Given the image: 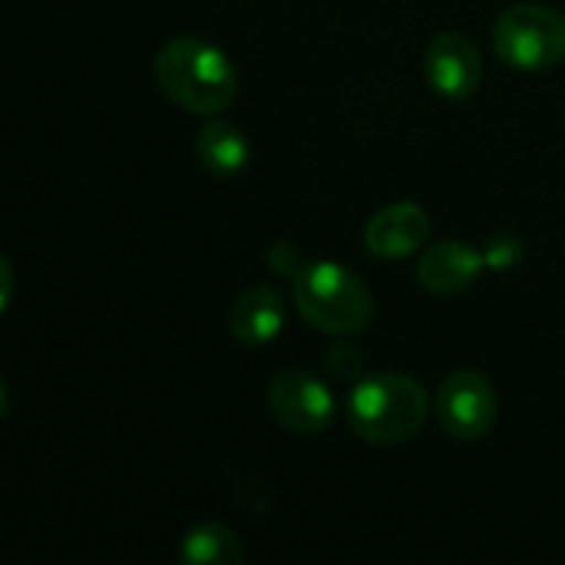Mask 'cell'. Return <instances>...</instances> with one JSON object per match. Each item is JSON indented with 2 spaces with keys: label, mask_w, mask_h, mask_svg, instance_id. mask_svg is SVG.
Returning <instances> with one entry per match:
<instances>
[{
  "label": "cell",
  "mask_w": 565,
  "mask_h": 565,
  "mask_svg": "<svg viewBox=\"0 0 565 565\" xmlns=\"http://www.w3.org/2000/svg\"><path fill=\"white\" fill-rule=\"evenodd\" d=\"M248 156H252L248 136L235 122H228V119L205 122L202 132H199V139H195V159H199V166L209 175H218V179L238 175L248 166Z\"/></svg>",
  "instance_id": "8fae6325"
},
{
  "label": "cell",
  "mask_w": 565,
  "mask_h": 565,
  "mask_svg": "<svg viewBox=\"0 0 565 565\" xmlns=\"http://www.w3.org/2000/svg\"><path fill=\"white\" fill-rule=\"evenodd\" d=\"M437 417L444 434H450L454 440H483L500 417L497 387L480 371H457L444 381L437 394Z\"/></svg>",
  "instance_id": "5b68a950"
},
{
  "label": "cell",
  "mask_w": 565,
  "mask_h": 565,
  "mask_svg": "<svg viewBox=\"0 0 565 565\" xmlns=\"http://www.w3.org/2000/svg\"><path fill=\"white\" fill-rule=\"evenodd\" d=\"M427 391L407 374H371L361 377L348 397L351 430L377 447L407 444L427 420Z\"/></svg>",
  "instance_id": "7a4b0ae2"
},
{
  "label": "cell",
  "mask_w": 565,
  "mask_h": 565,
  "mask_svg": "<svg viewBox=\"0 0 565 565\" xmlns=\"http://www.w3.org/2000/svg\"><path fill=\"white\" fill-rule=\"evenodd\" d=\"M430 235V218L420 205L414 202H397V205H387L381 209L367 228H364V245L371 255L377 258H407L414 255Z\"/></svg>",
  "instance_id": "ba28073f"
},
{
  "label": "cell",
  "mask_w": 565,
  "mask_h": 565,
  "mask_svg": "<svg viewBox=\"0 0 565 565\" xmlns=\"http://www.w3.org/2000/svg\"><path fill=\"white\" fill-rule=\"evenodd\" d=\"M328 371L338 381H361V354L354 348H331L328 351Z\"/></svg>",
  "instance_id": "4fadbf2b"
},
{
  "label": "cell",
  "mask_w": 565,
  "mask_h": 565,
  "mask_svg": "<svg viewBox=\"0 0 565 565\" xmlns=\"http://www.w3.org/2000/svg\"><path fill=\"white\" fill-rule=\"evenodd\" d=\"M0 278H3V295H0V308L10 305V291H13V271H10V262H0Z\"/></svg>",
  "instance_id": "5bb4252c"
},
{
  "label": "cell",
  "mask_w": 565,
  "mask_h": 565,
  "mask_svg": "<svg viewBox=\"0 0 565 565\" xmlns=\"http://www.w3.org/2000/svg\"><path fill=\"white\" fill-rule=\"evenodd\" d=\"M295 308L321 334L351 338L374 318L371 288L338 262H308L295 271Z\"/></svg>",
  "instance_id": "3957f363"
},
{
  "label": "cell",
  "mask_w": 565,
  "mask_h": 565,
  "mask_svg": "<svg viewBox=\"0 0 565 565\" xmlns=\"http://www.w3.org/2000/svg\"><path fill=\"white\" fill-rule=\"evenodd\" d=\"M156 83L162 96L195 116H218L238 96V73L225 50L202 36H175L156 53Z\"/></svg>",
  "instance_id": "6da1fadb"
},
{
  "label": "cell",
  "mask_w": 565,
  "mask_h": 565,
  "mask_svg": "<svg viewBox=\"0 0 565 565\" xmlns=\"http://www.w3.org/2000/svg\"><path fill=\"white\" fill-rule=\"evenodd\" d=\"M483 265L487 258L467 242H437L417 262V278L434 295H460L480 278Z\"/></svg>",
  "instance_id": "9c48e42d"
},
{
  "label": "cell",
  "mask_w": 565,
  "mask_h": 565,
  "mask_svg": "<svg viewBox=\"0 0 565 565\" xmlns=\"http://www.w3.org/2000/svg\"><path fill=\"white\" fill-rule=\"evenodd\" d=\"M268 411L271 417L298 437H318L334 424L338 404L324 381L308 371H281L268 384Z\"/></svg>",
  "instance_id": "8992f818"
},
{
  "label": "cell",
  "mask_w": 565,
  "mask_h": 565,
  "mask_svg": "<svg viewBox=\"0 0 565 565\" xmlns=\"http://www.w3.org/2000/svg\"><path fill=\"white\" fill-rule=\"evenodd\" d=\"M493 46L513 70H553L565 60V17L546 3H516L497 17Z\"/></svg>",
  "instance_id": "277c9868"
},
{
  "label": "cell",
  "mask_w": 565,
  "mask_h": 565,
  "mask_svg": "<svg viewBox=\"0 0 565 565\" xmlns=\"http://www.w3.org/2000/svg\"><path fill=\"white\" fill-rule=\"evenodd\" d=\"M228 328L248 348L271 344L285 328V301H281V295L275 288H268V285L248 288L245 295L235 298L232 315H228Z\"/></svg>",
  "instance_id": "30bf717a"
},
{
  "label": "cell",
  "mask_w": 565,
  "mask_h": 565,
  "mask_svg": "<svg viewBox=\"0 0 565 565\" xmlns=\"http://www.w3.org/2000/svg\"><path fill=\"white\" fill-rule=\"evenodd\" d=\"M179 559L185 565H242L245 563V550L228 526L199 523L182 536Z\"/></svg>",
  "instance_id": "7c38bea8"
},
{
  "label": "cell",
  "mask_w": 565,
  "mask_h": 565,
  "mask_svg": "<svg viewBox=\"0 0 565 565\" xmlns=\"http://www.w3.org/2000/svg\"><path fill=\"white\" fill-rule=\"evenodd\" d=\"M424 76L437 96L454 103L470 99L483 79L480 50L463 33H437L424 56Z\"/></svg>",
  "instance_id": "52a82bcc"
}]
</instances>
